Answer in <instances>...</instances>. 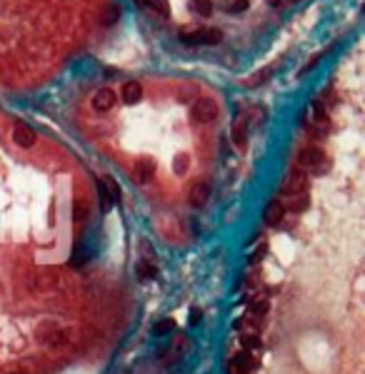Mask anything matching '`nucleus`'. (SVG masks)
I'll use <instances>...</instances> for the list:
<instances>
[{"instance_id":"nucleus-1","label":"nucleus","mask_w":365,"mask_h":374,"mask_svg":"<svg viewBox=\"0 0 365 374\" xmlns=\"http://www.w3.org/2000/svg\"><path fill=\"white\" fill-rule=\"evenodd\" d=\"M218 117V102L210 97H198L193 105V120L195 122H213Z\"/></svg>"},{"instance_id":"nucleus-2","label":"nucleus","mask_w":365,"mask_h":374,"mask_svg":"<svg viewBox=\"0 0 365 374\" xmlns=\"http://www.w3.org/2000/svg\"><path fill=\"white\" fill-rule=\"evenodd\" d=\"M298 162L303 165L305 170H313V172H323L325 170V152L320 148H305L300 152V157H298Z\"/></svg>"},{"instance_id":"nucleus-3","label":"nucleus","mask_w":365,"mask_h":374,"mask_svg":"<svg viewBox=\"0 0 365 374\" xmlns=\"http://www.w3.org/2000/svg\"><path fill=\"white\" fill-rule=\"evenodd\" d=\"M308 187V175L303 170H290V175L285 177V182H283V195H300V192H305Z\"/></svg>"},{"instance_id":"nucleus-4","label":"nucleus","mask_w":365,"mask_h":374,"mask_svg":"<svg viewBox=\"0 0 365 374\" xmlns=\"http://www.w3.org/2000/svg\"><path fill=\"white\" fill-rule=\"evenodd\" d=\"M255 367H258V359L253 355H248V352H240V355H235L228 362V374H248Z\"/></svg>"},{"instance_id":"nucleus-5","label":"nucleus","mask_w":365,"mask_h":374,"mask_svg":"<svg viewBox=\"0 0 365 374\" xmlns=\"http://www.w3.org/2000/svg\"><path fill=\"white\" fill-rule=\"evenodd\" d=\"M283 217H285V205H283L280 200H270L268 205H265V210H263V220H265V224L275 227V224L283 222Z\"/></svg>"},{"instance_id":"nucleus-6","label":"nucleus","mask_w":365,"mask_h":374,"mask_svg":"<svg viewBox=\"0 0 365 374\" xmlns=\"http://www.w3.org/2000/svg\"><path fill=\"white\" fill-rule=\"evenodd\" d=\"M116 105V93L110 88H100L95 95H93V110L98 112H108Z\"/></svg>"},{"instance_id":"nucleus-7","label":"nucleus","mask_w":365,"mask_h":374,"mask_svg":"<svg viewBox=\"0 0 365 374\" xmlns=\"http://www.w3.org/2000/svg\"><path fill=\"white\" fill-rule=\"evenodd\" d=\"M35 130L33 128H28V125H15V130H13V142L18 145V148H33L35 145Z\"/></svg>"},{"instance_id":"nucleus-8","label":"nucleus","mask_w":365,"mask_h":374,"mask_svg":"<svg viewBox=\"0 0 365 374\" xmlns=\"http://www.w3.org/2000/svg\"><path fill=\"white\" fill-rule=\"evenodd\" d=\"M208 197H210V185H208L205 180H198V182L190 187V205L193 207H205Z\"/></svg>"},{"instance_id":"nucleus-9","label":"nucleus","mask_w":365,"mask_h":374,"mask_svg":"<svg viewBox=\"0 0 365 374\" xmlns=\"http://www.w3.org/2000/svg\"><path fill=\"white\" fill-rule=\"evenodd\" d=\"M38 342L45 347H58V344H63V332L58 327H43V329H38Z\"/></svg>"},{"instance_id":"nucleus-10","label":"nucleus","mask_w":365,"mask_h":374,"mask_svg":"<svg viewBox=\"0 0 365 374\" xmlns=\"http://www.w3.org/2000/svg\"><path fill=\"white\" fill-rule=\"evenodd\" d=\"M155 175V162L153 160H140L138 165H135V182H140V185H145V182H150Z\"/></svg>"},{"instance_id":"nucleus-11","label":"nucleus","mask_w":365,"mask_h":374,"mask_svg":"<svg viewBox=\"0 0 365 374\" xmlns=\"http://www.w3.org/2000/svg\"><path fill=\"white\" fill-rule=\"evenodd\" d=\"M140 97H143V85H140L138 80H130V82L123 85V102H125V105L140 102Z\"/></svg>"},{"instance_id":"nucleus-12","label":"nucleus","mask_w":365,"mask_h":374,"mask_svg":"<svg viewBox=\"0 0 365 374\" xmlns=\"http://www.w3.org/2000/svg\"><path fill=\"white\" fill-rule=\"evenodd\" d=\"M185 349H188V339H185V337H178L173 344L168 347V352L163 355L165 364H173V362H178V359H180V355H183Z\"/></svg>"},{"instance_id":"nucleus-13","label":"nucleus","mask_w":365,"mask_h":374,"mask_svg":"<svg viewBox=\"0 0 365 374\" xmlns=\"http://www.w3.org/2000/svg\"><path fill=\"white\" fill-rule=\"evenodd\" d=\"M135 275H138V280L140 282H150L158 277V267H155L150 260H140L138 262V267H135Z\"/></svg>"},{"instance_id":"nucleus-14","label":"nucleus","mask_w":365,"mask_h":374,"mask_svg":"<svg viewBox=\"0 0 365 374\" xmlns=\"http://www.w3.org/2000/svg\"><path fill=\"white\" fill-rule=\"evenodd\" d=\"M240 344H243V352H248V355H253V352H258L263 344H260V337L255 335V332H245V335L240 337Z\"/></svg>"},{"instance_id":"nucleus-15","label":"nucleus","mask_w":365,"mask_h":374,"mask_svg":"<svg viewBox=\"0 0 365 374\" xmlns=\"http://www.w3.org/2000/svg\"><path fill=\"white\" fill-rule=\"evenodd\" d=\"M233 142H235V148H245V142H248V128L243 120H238L233 125Z\"/></svg>"},{"instance_id":"nucleus-16","label":"nucleus","mask_w":365,"mask_h":374,"mask_svg":"<svg viewBox=\"0 0 365 374\" xmlns=\"http://www.w3.org/2000/svg\"><path fill=\"white\" fill-rule=\"evenodd\" d=\"M203 40H205V30L200 28V30H193V33H188V30H183L180 33V43L183 45H203Z\"/></svg>"},{"instance_id":"nucleus-17","label":"nucleus","mask_w":365,"mask_h":374,"mask_svg":"<svg viewBox=\"0 0 365 374\" xmlns=\"http://www.w3.org/2000/svg\"><path fill=\"white\" fill-rule=\"evenodd\" d=\"M173 329H175V319L165 317V319H158V322H155L153 335H155V337H163V335H170Z\"/></svg>"},{"instance_id":"nucleus-18","label":"nucleus","mask_w":365,"mask_h":374,"mask_svg":"<svg viewBox=\"0 0 365 374\" xmlns=\"http://www.w3.org/2000/svg\"><path fill=\"white\" fill-rule=\"evenodd\" d=\"M265 312H268V299L265 297H260V299H253L250 302V309H248V315H253V317H265Z\"/></svg>"},{"instance_id":"nucleus-19","label":"nucleus","mask_w":365,"mask_h":374,"mask_svg":"<svg viewBox=\"0 0 365 374\" xmlns=\"http://www.w3.org/2000/svg\"><path fill=\"white\" fill-rule=\"evenodd\" d=\"M103 187H105V192L113 197V202H120V185L116 182V177L105 175V180H103Z\"/></svg>"},{"instance_id":"nucleus-20","label":"nucleus","mask_w":365,"mask_h":374,"mask_svg":"<svg viewBox=\"0 0 365 374\" xmlns=\"http://www.w3.org/2000/svg\"><path fill=\"white\" fill-rule=\"evenodd\" d=\"M38 287L40 289H55L58 287V275L55 272H43L38 277Z\"/></svg>"},{"instance_id":"nucleus-21","label":"nucleus","mask_w":365,"mask_h":374,"mask_svg":"<svg viewBox=\"0 0 365 374\" xmlns=\"http://www.w3.org/2000/svg\"><path fill=\"white\" fill-rule=\"evenodd\" d=\"M118 18H120L118 5H108V8L103 10V15H100V23H103V25H116Z\"/></svg>"},{"instance_id":"nucleus-22","label":"nucleus","mask_w":365,"mask_h":374,"mask_svg":"<svg viewBox=\"0 0 365 374\" xmlns=\"http://www.w3.org/2000/svg\"><path fill=\"white\" fill-rule=\"evenodd\" d=\"M148 8H153L155 13L163 15V18L170 15V5H168V0H148Z\"/></svg>"},{"instance_id":"nucleus-23","label":"nucleus","mask_w":365,"mask_h":374,"mask_svg":"<svg viewBox=\"0 0 365 374\" xmlns=\"http://www.w3.org/2000/svg\"><path fill=\"white\" fill-rule=\"evenodd\" d=\"M193 10L198 13V15H210L213 13V0H193Z\"/></svg>"},{"instance_id":"nucleus-24","label":"nucleus","mask_w":365,"mask_h":374,"mask_svg":"<svg viewBox=\"0 0 365 374\" xmlns=\"http://www.w3.org/2000/svg\"><path fill=\"white\" fill-rule=\"evenodd\" d=\"M308 205H310V197H308L305 192H300V195L288 205V210H293V212H303V210H308Z\"/></svg>"},{"instance_id":"nucleus-25","label":"nucleus","mask_w":365,"mask_h":374,"mask_svg":"<svg viewBox=\"0 0 365 374\" xmlns=\"http://www.w3.org/2000/svg\"><path fill=\"white\" fill-rule=\"evenodd\" d=\"M220 40H223V33H220V30L205 28V40H203V45H220Z\"/></svg>"},{"instance_id":"nucleus-26","label":"nucleus","mask_w":365,"mask_h":374,"mask_svg":"<svg viewBox=\"0 0 365 374\" xmlns=\"http://www.w3.org/2000/svg\"><path fill=\"white\" fill-rule=\"evenodd\" d=\"M85 217H88V207L83 200H75V205H73V220L75 222H85Z\"/></svg>"},{"instance_id":"nucleus-27","label":"nucleus","mask_w":365,"mask_h":374,"mask_svg":"<svg viewBox=\"0 0 365 374\" xmlns=\"http://www.w3.org/2000/svg\"><path fill=\"white\" fill-rule=\"evenodd\" d=\"M173 170L178 172V175H183L185 170H188V155H183V152H178L173 160Z\"/></svg>"},{"instance_id":"nucleus-28","label":"nucleus","mask_w":365,"mask_h":374,"mask_svg":"<svg viewBox=\"0 0 365 374\" xmlns=\"http://www.w3.org/2000/svg\"><path fill=\"white\" fill-rule=\"evenodd\" d=\"M268 77H270V70H260V73H255L253 77H248V80H245V85H248V88H255V85L265 82Z\"/></svg>"},{"instance_id":"nucleus-29","label":"nucleus","mask_w":365,"mask_h":374,"mask_svg":"<svg viewBox=\"0 0 365 374\" xmlns=\"http://www.w3.org/2000/svg\"><path fill=\"white\" fill-rule=\"evenodd\" d=\"M250 117H253V125H260V122H265L268 112L263 110V108H253V110H250Z\"/></svg>"},{"instance_id":"nucleus-30","label":"nucleus","mask_w":365,"mask_h":374,"mask_svg":"<svg viewBox=\"0 0 365 374\" xmlns=\"http://www.w3.org/2000/svg\"><path fill=\"white\" fill-rule=\"evenodd\" d=\"M263 257H265V244H260V247H258V250L250 255V257H248V264H258V262L263 260Z\"/></svg>"},{"instance_id":"nucleus-31","label":"nucleus","mask_w":365,"mask_h":374,"mask_svg":"<svg viewBox=\"0 0 365 374\" xmlns=\"http://www.w3.org/2000/svg\"><path fill=\"white\" fill-rule=\"evenodd\" d=\"M100 205H103V210H110V207L116 205V202H113V197L105 192V187H100Z\"/></svg>"},{"instance_id":"nucleus-32","label":"nucleus","mask_w":365,"mask_h":374,"mask_svg":"<svg viewBox=\"0 0 365 374\" xmlns=\"http://www.w3.org/2000/svg\"><path fill=\"white\" fill-rule=\"evenodd\" d=\"M243 10H248V0H235L230 5V13H243Z\"/></svg>"},{"instance_id":"nucleus-33","label":"nucleus","mask_w":365,"mask_h":374,"mask_svg":"<svg viewBox=\"0 0 365 374\" xmlns=\"http://www.w3.org/2000/svg\"><path fill=\"white\" fill-rule=\"evenodd\" d=\"M200 319H203V312H200V309H193L190 312V327H198Z\"/></svg>"},{"instance_id":"nucleus-34","label":"nucleus","mask_w":365,"mask_h":374,"mask_svg":"<svg viewBox=\"0 0 365 374\" xmlns=\"http://www.w3.org/2000/svg\"><path fill=\"white\" fill-rule=\"evenodd\" d=\"M8 374H20V372H8Z\"/></svg>"},{"instance_id":"nucleus-35","label":"nucleus","mask_w":365,"mask_h":374,"mask_svg":"<svg viewBox=\"0 0 365 374\" xmlns=\"http://www.w3.org/2000/svg\"><path fill=\"white\" fill-rule=\"evenodd\" d=\"M138 3H143V0H138Z\"/></svg>"}]
</instances>
